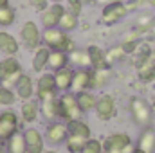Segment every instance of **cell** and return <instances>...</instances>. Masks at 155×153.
<instances>
[{
	"label": "cell",
	"mask_w": 155,
	"mask_h": 153,
	"mask_svg": "<svg viewBox=\"0 0 155 153\" xmlns=\"http://www.w3.org/2000/svg\"><path fill=\"white\" fill-rule=\"evenodd\" d=\"M41 43H43L45 47H49L51 50H63V52H67V54H71V52L76 49L72 38L69 36V33L61 31L60 27L45 29V31L41 33Z\"/></svg>",
	"instance_id": "1"
},
{
	"label": "cell",
	"mask_w": 155,
	"mask_h": 153,
	"mask_svg": "<svg viewBox=\"0 0 155 153\" xmlns=\"http://www.w3.org/2000/svg\"><path fill=\"white\" fill-rule=\"evenodd\" d=\"M130 114H132L134 122L143 126V128L152 124V119H153L152 105L143 97H132L130 99Z\"/></svg>",
	"instance_id": "2"
},
{
	"label": "cell",
	"mask_w": 155,
	"mask_h": 153,
	"mask_svg": "<svg viewBox=\"0 0 155 153\" xmlns=\"http://www.w3.org/2000/svg\"><path fill=\"white\" fill-rule=\"evenodd\" d=\"M60 101V119L69 122V121H76V119H81V108L78 105V97L76 94L71 90V92H61V96L58 97Z\"/></svg>",
	"instance_id": "3"
},
{
	"label": "cell",
	"mask_w": 155,
	"mask_h": 153,
	"mask_svg": "<svg viewBox=\"0 0 155 153\" xmlns=\"http://www.w3.org/2000/svg\"><path fill=\"white\" fill-rule=\"evenodd\" d=\"M103 150L105 153H134L135 146L130 139L128 133H112L103 141Z\"/></svg>",
	"instance_id": "4"
},
{
	"label": "cell",
	"mask_w": 155,
	"mask_h": 153,
	"mask_svg": "<svg viewBox=\"0 0 155 153\" xmlns=\"http://www.w3.org/2000/svg\"><path fill=\"white\" fill-rule=\"evenodd\" d=\"M22 65L15 56H5L0 60V81L9 85H16V81L22 77Z\"/></svg>",
	"instance_id": "5"
},
{
	"label": "cell",
	"mask_w": 155,
	"mask_h": 153,
	"mask_svg": "<svg viewBox=\"0 0 155 153\" xmlns=\"http://www.w3.org/2000/svg\"><path fill=\"white\" fill-rule=\"evenodd\" d=\"M36 96L40 101L43 99H51V97H58V88H56V81H54V72H43L40 76L36 83Z\"/></svg>",
	"instance_id": "6"
},
{
	"label": "cell",
	"mask_w": 155,
	"mask_h": 153,
	"mask_svg": "<svg viewBox=\"0 0 155 153\" xmlns=\"http://www.w3.org/2000/svg\"><path fill=\"white\" fill-rule=\"evenodd\" d=\"M20 38L22 43L27 47V49H38L41 45V33H40V27L35 22H25L20 29Z\"/></svg>",
	"instance_id": "7"
},
{
	"label": "cell",
	"mask_w": 155,
	"mask_h": 153,
	"mask_svg": "<svg viewBox=\"0 0 155 153\" xmlns=\"http://www.w3.org/2000/svg\"><path fill=\"white\" fill-rule=\"evenodd\" d=\"M116 114H117V105H116V99L110 94H105V96L97 97V103H96V115H97V119L110 121V119L116 117Z\"/></svg>",
	"instance_id": "8"
},
{
	"label": "cell",
	"mask_w": 155,
	"mask_h": 153,
	"mask_svg": "<svg viewBox=\"0 0 155 153\" xmlns=\"http://www.w3.org/2000/svg\"><path fill=\"white\" fill-rule=\"evenodd\" d=\"M126 15H128L126 4H124V2H116V4H108V5L103 7L101 20H103V24L112 25V24H117L119 20H123Z\"/></svg>",
	"instance_id": "9"
},
{
	"label": "cell",
	"mask_w": 155,
	"mask_h": 153,
	"mask_svg": "<svg viewBox=\"0 0 155 153\" xmlns=\"http://www.w3.org/2000/svg\"><path fill=\"white\" fill-rule=\"evenodd\" d=\"M18 132V115L11 110L0 114V141H7L13 133Z\"/></svg>",
	"instance_id": "10"
},
{
	"label": "cell",
	"mask_w": 155,
	"mask_h": 153,
	"mask_svg": "<svg viewBox=\"0 0 155 153\" xmlns=\"http://www.w3.org/2000/svg\"><path fill=\"white\" fill-rule=\"evenodd\" d=\"M67 9L61 5V4H51L47 9L41 11V25L43 29H51V27H58L60 24V18L63 16Z\"/></svg>",
	"instance_id": "11"
},
{
	"label": "cell",
	"mask_w": 155,
	"mask_h": 153,
	"mask_svg": "<svg viewBox=\"0 0 155 153\" xmlns=\"http://www.w3.org/2000/svg\"><path fill=\"white\" fill-rule=\"evenodd\" d=\"M69 137V132H67V124L60 122V121H52L47 128H45V139L51 142V144H63Z\"/></svg>",
	"instance_id": "12"
},
{
	"label": "cell",
	"mask_w": 155,
	"mask_h": 153,
	"mask_svg": "<svg viewBox=\"0 0 155 153\" xmlns=\"http://www.w3.org/2000/svg\"><path fill=\"white\" fill-rule=\"evenodd\" d=\"M135 148L141 153H155V128H152V126L143 128Z\"/></svg>",
	"instance_id": "13"
},
{
	"label": "cell",
	"mask_w": 155,
	"mask_h": 153,
	"mask_svg": "<svg viewBox=\"0 0 155 153\" xmlns=\"http://www.w3.org/2000/svg\"><path fill=\"white\" fill-rule=\"evenodd\" d=\"M27 153H43V137L36 128H27L24 132Z\"/></svg>",
	"instance_id": "14"
},
{
	"label": "cell",
	"mask_w": 155,
	"mask_h": 153,
	"mask_svg": "<svg viewBox=\"0 0 155 153\" xmlns=\"http://www.w3.org/2000/svg\"><path fill=\"white\" fill-rule=\"evenodd\" d=\"M72 76H74V70L71 67H65V69H60L54 72V81H56L58 92H69L72 88Z\"/></svg>",
	"instance_id": "15"
},
{
	"label": "cell",
	"mask_w": 155,
	"mask_h": 153,
	"mask_svg": "<svg viewBox=\"0 0 155 153\" xmlns=\"http://www.w3.org/2000/svg\"><path fill=\"white\" fill-rule=\"evenodd\" d=\"M74 94L83 92V90H90V70L88 69H76L74 76H72V88Z\"/></svg>",
	"instance_id": "16"
},
{
	"label": "cell",
	"mask_w": 155,
	"mask_h": 153,
	"mask_svg": "<svg viewBox=\"0 0 155 153\" xmlns=\"http://www.w3.org/2000/svg\"><path fill=\"white\" fill-rule=\"evenodd\" d=\"M15 88H16V96H18L20 99H24V101L31 99V97H33V94H35V90H36V88H35L33 79L27 76V74H22V77L16 81Z\"/></svg>",
	"instance_id": "17"
},
{
	"label": "cell",
	"mask_w": 155,
	"mask_h": 153,
	"mask_svg": "<svg viewBox=\"0 0 155 153\" xmlns=\"http://www.w3.org/2000/svg\"><path fill=\"white\" fill-rule=\"evenodd\" d=\"M20 49V43L18 40L15 38L13 34L5 33V31H0V52L5 54V56H15Z\"/></svg>",
	"instance_id": "18"
},
{
	"label": "cell",
	"mask_w": 155,
	"mask_h": 153,
	"mask_svg": "<svg viewBox=\"0 0 155 153\" xmlns=\"http://www.w3.org/2000/svg\"><path fill=\"white\" fill-rule=\"evenodd\" d=\"M71 60H69V54L63 52V50H51L49 52V63H47V69H51V72H56L60 69H65L69 67Z\"/></svg>",
	"instance_id": "19"
},
{
	"label": "cell",
	"mask_w": 155,
	"mask_h": 153,
	"mask_svg": "<svg viewBox=\"0 0 155 153\" xmlns=\"http://www.w3.org/2000/svg\"><path fill=\"white\" fill-rule=\"evenodd\" d=\"M49 52L51 49L45 47V45H40L38 49H35V56H33V70L35 72H43L47 69V63H49Z\"/></svg>",
	"instance_id": "20"
},
{
	"label": "cell",
	"mask_w": 155,
	"mask_h": 153,
	"mask_svg": "<svg viewBox=\"0 0 155 153\" xmlns=\"http://www.w3.org/2000/svg\"><path fill=\"white\" fill-rule=\"evenodd\" d=\"M60 97V96H58ZM58 97H51V99H43L41 103V115L49 121H56L60 119V101Z\"/></svg>",
	"instance_id": "21"
},
{
	"label": "cell",
	"mask_w": 155,
	"mask_h": 153,
	"mask_svg": "<svg viewBox=\"0 0 155 153\" xmlns=\"http://www.w3.org/2000/svg\"><path fill=\"white\" fill-rule=\"evenodd\" d=\"M87 50H88V56H90V67H92V69H108L107 54H105L99 47L90 45Z\"/></svg>",
	"instance_id": "22"
},
{
	"label": "cell",
	"mask_w": 155,
	"mask_h": 153,
	"mask_svg": "<svg viewBox=\"0 0 155 153\" xmlns=\"http://www.w3.org/2000/svg\"><path fill=\"white\" fill-rule=\"evenodd\" d=\"M7 153H27V144L24 132H16L7 139Z\"/></svg>",
	"instance_id": "23"
},
{
	"label": "cell",
	"mask_w": 155,
	"mask_h": 153,
	"mask_svg": "<svg viewBox=\"0 0 155 153\" xmlns=\"http://www.w3.org/2000/svg\"><path fill=\"white\" fill-rule=\"evenodd\" d=\"M76 97H78V105H79V108H81V112H83V114L96 110V103H97V97H96V96H94L90 90H83V92H78Z\"/></svg>",
	"instance_id": "24"
},
{
	"label": "cell",
	"mask_w": 155,
	"mask_h": 153,
	"mask_svg": "<svg viewBox=\"0 0 155 153\" xmlns=\"http://www.w3.org/2000/svg\"><path fill=\"white\" fill-rule=\"evenodd\" d=\"M38 114H40V106L36 101H33V99L24 101L22 110H20V115H22L24 122H35L38 119Z\"/></svg>",
	"instance_id": "25"
},
{
	"label": "cell",
	"mask_w": 155,
	"mask_h": 153,
	"mask_svg": "<svg viewBox=\"0 0 155 153\" xmlns=\"http://www.w3.org/2000/svg\"><path fill=\"white\" fill-rule=\"evenodd\" d=\"M65 124H67L69 135H79V137H85V139H90V135H92L90 126H88L85 121H81V119L69 121V122H65Z\"/></svg>",
	"instance_id": "26"
},
{
	"label": "cell",
	"mask_w": 155,
	"mask_h": 153,
	"mask_svg": "<svg viewBox=\"0 0 155 153\" xmlns=\"http://www.w3.org/2000/svg\"><path fill=\"white\" fill-rule=\"evenodd\" d=\"M69 60H71L72 65H76L78 69H88V67H90V56H88V50L74 49V50L69 54Z\"/></svg>",
	"instance_id": "27"
},
{
	"label": "cell",
	"mask_w": 155,
	"mask_h": 153,
	"mask_svg": "<svg viewBox=\"0 0 155 153\" xmlns=\"http://www.w3.org/2000/svg\"><path fill=\"white\" fill-rule=\"evenodd\" d=\"M108 83L107 69H92L90 70V88H103Z\"/></svg>",
	"instance_id": "28"
},
{
	"label": "cell",
	"mask_w": 155,
	"mask_h": 153,
	"mask_svg": "<svg viewBox=\"0 0 155 153\" xmlns=\"http://www.w3.org/2000/svg\"><path fill=\"white\" fill-rule=\"evenodd\" d=\"M87 141H88V139L79 137V135H69L67 141H65V148H67L69 153H81L83 148H85V142H87Z\"/></svg>",
	"instance_id": "29"
},
{
	"label": "cell",
	"mask_w": 155,
	"mask_h": 153,
	"mask_svg": "<svg viewBox=\"0 0 155 153\" xmlns=\"http://www.w3.org/2000/svg\"><path fill=\"white\" fill-rule=\"evenodd\" d=\"M58 27H60L61 31H65V33L74 31V29L78 27V16H76V15H72L71 11H65V13H63V16L60 18Z\"/></svg>",
	"instance_id": "30"
},
{
	"label": "cell",
	"mask_w": 155,
	"mask_h": 153,
	"mask_svg": "<svg viewBox=\"0 0 155 153\" xmlns=\"http://www.w3.org/2000/svg\"><path fill=\"white\" fill-rule=\"evenodd\" d=\"M15 18H16V13L11 5L7 7H2L0 9V27H9L15 24Z\"/></svg>",
	"instance_id": "31"
},
{
	"label": "cell",
	"mask_w": 155,
	"mask_h": 153,
	"mask_svg": "<svg viewBox=\"0 0 155 153\" xmlns=\"http://www.w3.org/2000/svg\"><path fill=\"white\" fill-rule=\"evenodd\" d=\"M16 99V92H13L9 86H0V106H9Z\"/></svg>",
	"instance_id": "32"
},
{
	"label": "cell",
	"mask_w": 155,
	"mask_h": 153,
	"mask_svg": "<svg viewBox=\"0 0 155 153\" xmlns=\"http://www.w3.org/2000/svg\"><path fill=\"white\" fill-rule=\"evenodd\" d=\"M81 153H105V150H103V142L90 137V139L85 142V148H83Z\"/></svg>",
	"instance_id": "33"
},
{
	"label": "cell",
	"mask_w": 155,
	"mask_h": 153,
	"mask_svg": "<svg viewBox=\"0 0 155 153\" xmlns=\"http://www.w3.org/2000/svg\"><path fill=\"white\" fill-rule=\"evenodd\" d=\"M81 9H83V4H81L79 0H67V11H71L72 15L79 16Z\"/></svg>",
	"instance_id": "34"
},
{
	"label": "cell",
	"mask_w": 155,
	"mask_h": 153,
	"mask_svg": "<svg viewBox=\"0 0 155 153\" xmlns=\"http://www.w3.org/2000/svg\"><path fill=\"white\" fill-rule=\"evenodd\" d=\"M29 4H31L36 11H40V13L49 7V0H29Z\"/></svg>",
	"instance_id": "35"
},
{
	"label": "cell",
	"mask_w": 155,
	"mask_h": 153,
	"mask_svg": "<svg viewBox=\"0 0 155 153\" xmlns=\"http://www.w3.org/2000/svg\"><path fill=\"white\" fill-rule=\"evenodd\" d=\"M97 2L103 5H108V4H116V2H123V0H97Z\"/></svg>",
	"instance_id": "36"
},
{
	"label": "cell",
	"mask_w": 155,
	"mask_h": 153,
	"mask_svg": "<svg viewBox=\"0 0 155 153\" xmlns=\"http://www.w3.org/2000/svg\"><path fill=\"white\" fill-rule=\"evenodd\" d=\"M9 5V0H0V9L2 7H7Z\"/></svg>",
	"instance_id": "37"
},
{
	"label": "cell",
	"mask_w": 155,
	"mask_h": 153,
	"mask_svg": "<svg viewBox=\"0 0 155 153\" xmlns=\"http://www.w3.org/2000/svg\"><path fill=\"white\" fill-rule=\"evenodd\" d=\"M49 2H52V4H61L63 0H49Z\"/></svg>",
	"instance_id": "38"
},
{
	"label": "cell",
	"mask_w": 155,
	"mask_h": 153,
	"mask_svg": "<svg viewBox=\"0 0 155 153\" xmlns=\"http://www.w3.org/2000/svg\"><path fill=\"white\" fill-rule=\"evenodd\" d=\"M79 2H81V4H83V5H85V4H90V2H92V0H79Z\"/></svg>",
	"instance_id": "39"
},
{
	"label": "cell",
	"mask_w": 155,
	"mask_h": 153,
	"mask_svg": "<svg viewBox=\"0 0 155 153\" xmlns=\"http://www.w3.org/2000/svg\"><path fill=\"white\" fill-rule=\"evenodd\" d=\"M152 110L155 112V97H153V101H152Z\"/></svg>",
	"instance_id": "40"
},
{
	"label": "cell",
	"mask_w": 155,
	"mask_h": 153,
	"mask_svg": "<svg viewBox=\"0 0 155 153\" xmlns=\"http://www.w3.org/2000/svg\"><path fill=\"white\" fill-rule=\"evenodd\" d=\"M43 153H58V151H54V150H49V151H43Z\"/></svg>",
	"instance_id": "41"
},
{
	"label": "cell",
	"mask_w": 155,
	"mask_h": 153,
	"mask_svg": "<svg viewBox=\"0 0 155 153\" xmlns=\"http://www.w3.org/2000/svg\"><path fill=\"white\" fill-rule=\"evenodd\" d=\"M0 153H4V146L2 144H0Z\"/></svg>",
	"instance_id": "42"
},
{
	"label": "cell",
	"mask_w": 155,
	"mask_h": 153,
	"mask_svg": "<svg viewBox=\"0 0 155 153\" xmlns=\"http://www.w3.org/2000/svg\"><path fill=\"white\" fill-rule=\"evenodd\" d=\"M134 153H141V151H139V150H137V148H135V151H134Z\"/></svg>",
	"instance_id": "43"
},
{
	"label": "cell",
	"mask_w": 155,
	"mask_h": 153,
	"mask_svg": "<svg viewBox=\"0 0 155 153\" xmlns=\"http://www.w3.org/2000/svg\"><path fill=\"white\" fill-rule=\"evenodd\" d=\"M0 83H2V81H0ZM0 86H2V85H0Z\"/></svg>",
	"instance_id": "44"
}]
</instances>
